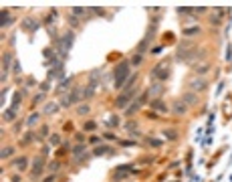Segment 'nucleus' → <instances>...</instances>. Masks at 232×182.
Segmentation results:
<instances>
[{
  "mask_svg": "<svg viewBox=\"0 0 232 182\" xmlns=\"http://www.w3.org/2000/svg\"><path fill=\"white\" fill-rule=\"evenodd\" d=\"M149 39H152V37L147 34L146 39H143V40H141V43H139V47H137V55H141V57H143V53H146V51H147V45H149Z\"/></svg>",
  "mask_w": 232,
  "mask_h": 182,
  "instance_id": "nucleus-18",
  "label": "nucleus"
},
{
  "mask_svg": "<svg viewBox=\"0 0 232 182\" xmlns=\"http://www.w3.org/2000/svg\"><path fill=\"white\" fill-rule=\"evenodd\" d=\"M69 24H71V27H79V18H77L75 14H69Z\"/></svg>",
  "mask_w": 232,
  "mask_h": 182,
  "instance_id": "nucleus-34",
  "label": "nucleus"
},
{
  "mask_svg": "<svg viewBox=\"0 0 232 182\" xmlns=\"http://www.w3.org/2000/svg\"><path fill=\"white\" fill-rule=\"evenodd\" d=\"M0 24H2V28H6V27L12 24V16L8 14V10H2V22H0Z\"/></svg>",
  "mask_w": 232,
  "mask_h": 182,
  "instance_id": "nucleus-20",
  "label": "nucleus"
},
{
  "mask_svg": "<svg viewBox=\"0 0 232 182\" xmlns=\"http://www.w3.org/2000/svg\"><path fill=\"white\" fill-rule=\"evenodd\" d=\"M208 69H210V63H208V61H206V63H202V65H200V63H196V65H194V73H196V75H204Z\"/></svg>",
  "mask_w": 232,
  "mask_h": 182,
  "instance_id": "nucleus-16",
  "label": "nucleus"
},
{
  "mask_svg": "<svg viewBox=\"0 0 232 182\" xmlns=\"http://www.w3.org/2000/svg\"><path fill=\"white\" fill-rule=\"evenodd\" d=\"M89 109H91V107H89V103H83V105H79L77 113H79V115H87V113H89Z\"/></svg>",
  "mask_w": 232,
  "mask_h": 182,
  "instance_id": "nucleus-27",
  "label": "nucleus"
},
{
  "mask_svg": "<svg viewBox=\"0 0 232 182\" xmlns=\"http://www.w3.org/2000/svg\"><path fill=\"white\" fill-rule=\"evenodd\" d=\"M20 97H22V95L16 91V93H14V97H12V109H18V105H20Z\"/></svg>",
  "mask_w": 232,
  "mask_h": 182,
  "instance_id": "nucleus-28",
  "label": "nucleus"
},
{
  "mask_svg": "<svg viewBox=\"0 0 232 182\" xmlns=\"http://www.w3.org/2000/svg\"><path fill=\"white\" fill-rule=\"evenodd\" d=\"M49 142H51L53 146H59V144H61V138H59V134H51V136H49Z\"/></svg>",
  "mask_w": 232,
  "mask_h": 182,
  "instance_id": "nucleus-30",
  "label": "nucleus"
},
{
  "mask_svg": "<svg viewBox=\"0 0 232 182\" xmlns=\"http://www.w3.org/2000/svg\"><path fill=\"white\" fill-rule=\"evenodd\" d=\"M87 129H95V121H87L85 123V132Z\"/></svg>",
  "mask_w": 232,
  "mask_h": 182,
  "instance_id": "nucleus-48",
  "label": "nucleus"
},
{
  "mask_svg": "<svg viewBox=\"0 0 232 182\" xmlns=\"http://www.w3.org/2000/svg\"><path fill=\"white\" fill-rule=\"evenodd\" d=\"M147 117H149V120H158V113H155V111H149Z\"/></svg>",
  "mask_w": 232,
  "mask_h": 182,
  "instance_id": "nucleus-49",
  "label": "nucleus"
},
{
  "mask_svg": "<svg viewBox=\"0 0 232 182\" xmlns=\"http://www.w3.org/2000/svg\"><path fill=\"white\" fill-rule=\"evenodd\" d=\"M39 117H40V113H30L28 120H27V126H34V123L39 121Z\"/></svg>",
  "mask_w": 232,
  "mask_h": 182,
  "instance_id": "nucleus-26",
  "label": "nucleus"
},
{
  "mask_svg": "<svg viewBox=\"0 0 232 182\" xmlns=\"http://www.w3.org/2000/svg\"><path fill=\"white\" fill-rule=\"evenodd\" d=\"M89 142H91V144H97V142H99V138H97V136H91V138H89Z\"/></svg>",
  "mask_w": 232,
  "mask_h": 182,
  "instance_id": "nucleus-50",
  "label": "nucleus"
},
{
  "mask_svg": "<svg viewBox=\"0 0 232 182\" xmlns=\"http://www.w3.org/2000/svg\"><path fill=\"white\" fill-rule=\"evenodd\" d=\"M170 61H161L158 67H153L152 71V77H155V79H161V81H166L168 77H170Z\"/></svg>",
  "mask_w": 232,
  "mask_h": 182,
  "instance_id": "nucleus-3",
  "label": "nucleus"
},
{
  "mask_svg": "<svg viewBox=\"0 0 232 182\" xmlns=\"http://www.w3.org/2000/svg\"><path fill=\"white\" fill-rule=\"evenodd\" d=\"M129 61H121L119 65L115 67V73H113V77H115V81H113V87L117 89H123L125 87V83H127V79H129V75H131V69H129Z\"/></svg>",
  "mask_w": 232,
  "mask_h": 182,
  "instance_id": "nucleus-1",
  "label": "nucleus"
},
{
  "mask_svg": "<svg viewBox=\"0 0 232 182\" xmlns=\"http://www.w3.org/2000/svg\"><path fill=\"white\" fill-rule=\"evenodd\" d=\"M61 168V162H57V160H55V162H51V164H49V170H51V172H57V170H59Z\"/></svg>",
  "mask_w": 232,
  "mask_h": 182,
  "instance_id": "nucleus-35",
  "label": "nucleus"
},
{
  "mask_svg": "<svg viewBox=\"0 0 232 182\" xmlns=\"http://www.w3.org/2000/svg\"><path fill=\"white\" fill-rule=\"evenodd\" d=\"M73 43H75V34L69 30V33H65V39H63V45H65V51H69V49L73 47Z\"/></svg>",
  "mask_w": 232,
  "mask_h": 182,
  "instance_id": "nucleus-14",
  "label": "nucleus"
},
{
  "mask_svg": "<svg viewBox=\"0 0 232 182\" xmlns=\"http://www.w3.org/2000/svg\"><path fill=\"white\" fill-rule=\"evenodd\" d=\"M12 152H14V148H10V146H4V148H2V152H0V158H2V160H6V158H10V156H12Z\"/></svg>",
  "mask_w": 232,
  "mask_h": 182,
  "instance_id": "nucleus-24",
  "label": "nucleus"
},
{
  "mask_svg": "<svg viewBox=\"0 0 232 182\" xmlns=\"http://www.w3.org/2000/svg\"><path fill=\"white\" fill-rule=\"evenodd\" d=\"M220 22H222V20H220V16H216V14H214L212 18H210V24H216V27H218Z\"/></svg>",
  "mask_w": 232,
  "mask_h": 182,
  "instance_id": "nucleus-44",
  "label": "nucleus"
},
{
  "mask_svg": "<svg viewBox=\"0 0 232 182\" xmlns=\"http://www.w3.org/2000/svg\"><path fill=\"white\" fill-rule=\"evenodd\" d=\"M182 101H184L186 105H196V103H198V95L194 93V91H186V93L182 95Z\"/></svg>",
  "mask_w": 232,
  "mask_h": 182,
  "instance_id": "nucleus-9",
  "label": "nucleus"
},
{
  "mask_svg": "<svg viewBox=\"0 0 232 182\" xmlns=\"http://www.w3.org/2000/svg\"><path fill=\"white\" fill-rule=\"evenodd\" d=\"M99 77H101V69H95V71L89 75V85H91V87H97V85H99Z\"/></svg>",
  "mask_w": 232,
  "mask_h": 182,
  "instance_id": "nucleus-13",
  "label": "nucleus"
},
{
  "mask_svg": "<svg viewBox=\"0 0 232 182\" xmlns=\"http://www.w3.org/2000/svg\"><path fill=\"white\" fill-rule=\"evenodd\" d=\"M103 154L113 156V150L109 148V146H97V148L93 150V156H103Z\"/></svg>",
  "mask_w": 232,
  "mask_h": 182,
  "instance_id": "nucleus-15",
  "label": "nucleus"
},
{
  "mask_svg": "<svg viewBox=\"0 0 232 182\" xmlns=\"http://www.w3.org/2000/svg\"><path fill=\"white\" fill-rule=\"evenodd\" d=\"M40 101H45V93H36L33 97V105H39Z\"/></svg>",
  "mask_w": 232,
  "mask_h": 182,
  "instance_id": "nucleus-33",
  "label": "nucleus"
},
{
  "mask_svg": "<svg viewBox=\"0 0 232 182\" xmlns=\"http://www.w3.org/2000/svg\"><path fill=\"white\" fill-rule=\"evenodd\" d=\"M24 27H27L28 30H34V28L39 27V22H33V18H27V22H24Z\"/></svg>",
  "mask_w": 232,
  "mask_h": 182,
  "instance_id": "nucleus-31",
  "label": "nucleus"
},
{
  "mask_svg": "<svg viewBox=\"0 0 232 182\" xmlns=\"http://www.w3.org/2000/svg\"><path fill=\"white\" fill-rule=\"evenodd\" d=\"M172 111L182 117V115H186V111H188V105H186L184 101H174V103H172Z\"/></svg>",
  "mask_w": 232,
  "mask_h": 182,
  "instance_id": "nucleus-8",
  "label": "nucleus"
},
{
  "mask_svg": "<svg viewBox=\"0 0 232 182\" xmlns=\"http://www.w3.org/2000/svg\"><path fill=\"white\" fill-rule=\"evenodd\" d=\"M87 152V148H85V144H77V146H73L71 148V154L77 158V156H81V154H85Z\"/></svg>",
  "mask_w": 232,
  "mask_h": 182,
  "instance_id": "nucleus-19",
  "label": "nucleus"
},
{
  "mask_svg": "<svg viewBox=\"0 0 232 182\" xmlns=\"http://www.w3.org/2000/svg\"><path fill=\"white\" fill-rule=\"evenodd\" d=\"M42 182H55V176H46V178H45Z\"/></svg>",
  "mask_w": 232,
  "mask_h": 182,
  "instance_id": "nucleus-52",
  "label": "nucleus"
},
{
  "mask_svg": "<svg viewBox=\"0 0 232 182\" xmlns=\"http://www.w3.org/2000/svg\"><path fill=\"white\" fill-rule=\"evenodd\" d=\"M49 132H51V129H49V126H40V138H46V136H51L49 134Z\"/></svg>",
  "mask_w": 232,
  "mask_h": 182,
  "instance_id": "nucleus-36",
  "label": "nucleus"
},
{
  "mask_svg": "<svg viewBox=\"0 0 232 182\" xmlns=\"http://www.w3.org/2000/svg\"><path fill=\"white\" fill-rule=\"evenodd\" d=\"M200 28H184V34H198Z\"/></svg>",
  "mask_w": 232,
  "mask_h": 182,
  "instance_id": "nucleus-42",
  "label": "nucleus"
},
{
  "mask_svg": "<svg viewBox=\"0 0 232 182\" xmlns=\"http://www.w3.org/2000/svg\"><path fill=\"white\" fill-rule=\"evenodd\" d=\"M75 140L79 142V144H83L85 142V134H75Z\"/></svg>",
  "mask_w": 232,
  "mask_h": 182,
  "instance_id": "nucleus-47",
  "label": "nucleus"
},
{
  "mask_svg": "<svg viewBox=\"0 0 232 182\" xmlns=\"http://www.w3.org/2000/svg\"><path fill=\"white\" fill-rule=\"evenodd\" d=\"M93 95H95V87H91V85H87L85 89H83V99H91Z\"/></svg>",
  "mask_w": 232,
  "mask_h": 182,
  "instance_id": "nucleus-23",
  "label": "nucleus"
},
{
  "mask_svg": "<svg viewBox=\"0 0 232 182\" xmlns=\"http://www.w3.org/2000/svg\"><path fill=\"white\" fill-rule=\"evenodd\" d=\"M141 59H143L141 55H133V57H131V61H129V63H131V65H139V63H141Z\"/></svg>",
  "mask_w": 232,
  "mask_h": 182,
  "instance_id": "nucleus-37",
  "label": "nucleus"
},
{
  "mask_svg": "<svg viewBox=\"0 0 232 182\" xmlns=\"http://www.w3.org/2000/svg\"><path fill=\"white\" fill-rule=\"evenodd\" d=\"M10 59H12V57H10V53H4V55H2V73H6V71H8Z\"/></svg>",
  "mask_w": 232,
  "mask_h": 182,
  "instance_id": "nucleus-21",
  "label": "nucleus"
},
{
  "mask_svg": "<svg viewBox=\"0 0 232 182\" xmlns=\"http://www.w3.org/2000/svg\"><path fill=\"white\" fill-rule=\"evenodd\" d=\"M190 87H192L194 93H200V91H206L208 89V81L204 77H192L190 79Z\"/></svg>",
  "mask_w": 232,
  "mask_h": 182,
  "instance_id": "nucleus-4",
  "label": "nucleus"
},
{
  "mask_svg": "<svg viewBox=\"0 0 232 182\" xmlns=\"http://www.w3.org/2000/svg\"><path fill=\"white\" fill-rule=\"evenodd\" d=\"M147 95H149V93H141V95L137 97V99H133V103H131V105H129V107L125 109V113H127V115L135 113V111H137V109L141 107L143 103H147Z\"/></svg>",
  "mask_w": 232,
  "mask_h": 182,
  "instance_id": "nucleus-5",
  "label": "nucleus"
},
{
  "mask_svg": "<svg viewBox=\"0 0 232 182\" xmlns=\"http://www.w3.org/2000/svg\"><path fill=\"white\" fill-rule=\"evenodd\" d=\"M71 81H73V77H71V79H63V83H61L59 91H65V89H69V87H71Z\"/></svg>",
  "mask_w": 232,
  "mask_h": 182,
  "instance_id": "nucleus-32",
  "label": "nucleus"
},
{
  "mask_svg": "<svg viewBox=\"0 0 232 182\" xmlns=\"http://www.w3.org/2000/svg\"><path fill=\"white\" fill-rule=\"evenodd\" d=\"M149 107H152L153 111H161V113H166V111H168V105L161 99H152V101H149Z\"/></svg>",
  "mask_w": 232,
  "mask_h": 182,
  "instance_id": "nucleus-10",
  "label": "nucleus"
},
{
  "mask_svg": "<svg viewBox=\"0 0 232 182\" xmlns=\"http://www.w3.org/2000/svg\"><path fill=\"white\" fill-rule=\"evenodd\" d=\"M139 93V87L137 85H133L129 89H123V93L117 95V99H115V107L117 109H127L129 107V103L133 101V97Z\"/></svg>",
  "mask_w": 232,
  "mask_h": 182,
  "instance_id": "nucleus-2",
  "label": "nucleus"
},
{
  "mask_svg": "<svg viewBox=\"0 0 232 182\" xmlns=\"http://www.w3.org/2000/svg\"><path fill=\"white\" fill-rule=\"evenodd\" d=\"M42 170H45V158L42 156H36L33 162V170H30V174H33V178H36V176L42 174Z\"/></svg>",
  "mask_w": 232,
  "mask_h": 182,
  "instance_id": "nucleus-6",
  "label": "nucleus"
},
{
  "mask_svg": "<svg viewBox=\"0 0 232 182\" xmlns=\"http://www.w3.org/2000/svg\"><path fill=\"white\" fill-rule=\"evenodd\" d=\"M149 146H153V148H159V146H161V140H153V138H149Z\"/></svg>",
  "mask_w": 232,
  "mask_h": 182,
  "instance_id": "nucleus-38",
  "label": "nucleus"
},
{
  "mask_svg": "<svg viewBox=\"0 0 232 182\" xmlns=\"http://www.w3.org/2000/svg\"><path fill=\"white\" fill-rule=\"evenodd\" d=\"M109 126H119V120H117V115H111V120H109Z\"/></svg>",
  "mask_w": 232,
  "mask_h": 182,
  "instance_id": "nucleus-46",
  "label": "nucleus"
},
{
  "mask_svg": "<svg viewBox=\"0 0 232 182\" xmlns=\"http://www.w3.org/2000/svg\"><path fill=\"white\" fill-rule=\"evenodd\" d=\"M91 12H95L97 16H105V10H103V8H91Z\"/></svg>",
  "mask_w": 232,
  "mask_h": 182,
  "instance_id": "nucleus-43",
  "label": "nucleus"
},
{
  "mask_svg": "<svg viewBox=\"0 0 232 182\" xmlns=\"http://www.w3.org/2000/svg\"><path fill=\"white\" fill-rule=\"evenodd\" d=\"M14 73H16V75L20 73V65H18V63H14Z\"/></svg>",
  "mask_w": 232,
  "mask_h": 182,
  "instance_id": "nucleus-51",
  "label": "nucleus"
},
{
  "mask_svg": "<svg viewBox=\"0 0 232 182\" xmlns=\"http://www.w3.org/2000/svg\"><path fill=\"white\" fill-rule=\"evenodd\" d=\"M67 97H69V101H71V105H73V103H79V101L83 99V89L77 85V87H73V91L67 95Z\"/></svg>",
  "mask_w": 232,
  "mask_h": 182,
  "instance_id": "nucleus-7",
  "label": "nucleus"
},
{
  "mask_svg": "<svg viewBox=\"0 0 232 182\" xmlns=\"http://www.w3.org/2000/svg\"><path fill=\"white\" fill-rule=\"evenodd\" d=\"M147 93L153 95L155 99H159V95L164 93V85H161V83H153L152 87H149V91H147Z\"/></svg>",
  "mask_w": 232,
  "mask_h": 182,
  "instance_id": "nucleus-11",
  "label": "nucleus"
},
{
  "mask_svg": "<svg viewBox=\"0 0 232 182\" xmlns=\"http://www.w3.org/2000/svg\"><path fill=\"white\" fill-rule=\"evenodd\" d=\"M57 109H59V103L51 101V103H46V105H45V113H46V115H51V113H55Z\"/></svg>",
  "mask_w": 232,
  "mask_h": 182,
  "instance_id": "nucleus-22",
  "label": "nucleus"
},
{
  "mask_svg": "<svg viewBox=\"0 0 232 182\" xmlns=\"http://www.w3.org/2000/svg\"><path fill=\"white\" fill-rule=\"evenodd\" d=\"M161 134H164V138H166V140H170V142L178 140V129H174V128H170V129H164Z\"/></svg>",
  "mask_w": 232,
  "mask_h": 182,
  "instance_id": "nucleus-17",
  "label": "nucleus"
},
{
  "mask_svg": "<svg viewBox=\"0 0 232 182\" xmlns=\"http://www.w3.org/2000/svg\"><path fill=\"white\" fill-rule=\"evenodd\" d=\"M125 129L129 132V134H133V132H137V123H135V121H127V123H125Z\"/></svg>",
  "mask_w": 232,
  "mask_h": 182,
  "instance_id": "nucleus-29",
  "label": "nucleus"
},
{
  "mask_svg": "<svg viewBox=\"0 0 232 182\" xmlns=\"http://www.w3.org/2000/svg\"><path fill=\"white\" fill-rule=\"evenodd\" d=\"M2 117H4V121H14V109H4Z\"/></svg>",
  "mask_w": 232,
  "mask_h": 182,
  "instance_id": "nucleus-25",
  "label": "nucleus"
},
{
  "mask_svg": "<svg viewBox=\"0 0 232 182\" xmlns=\"http://www.w3.org/2000/svg\"><path fill=\"white\" fill-rule=\"evenodd\" d=\"M12 166L16 170H27L28 168V158H24V156H22V158H16V160H12Z\"/></svg>",
  "mask_w": 232,
  "mask_h": 182,
  "instance_id": "nucleus-12",
  "label": "nucleus"
},
{
  "mask_svg": "<svg viewBox=\"0 0 232 182\" xmlns=\"http://www.w3.org/2000/svg\"><path fill=\"white\" fill-rule=\"evenodd\" d=\"M69 105H71L69 97H63V99H61V107H69Z\"/></svg>",
  "mask_w": 232,
  "mask_h": 182,
  "instance_id": "nucleus-45",
  "label": "nucleus"
},
{
  "mask_svg": "<svg viewBox=\"0 0 232 182\" xmlns=\"http://www.w3.org/2000/svg\"><path fill=\"white\" fill-rule=\"evenodd\" d=\"M49 87H51V85H49V81H42V83H40V93H46Z\"/></svg>",
  "mask_w": 232,
  "mask_h": 182,
  "instance_id": "nucleus-40",
  "label": "nucleus"
},
{
  "mask_svg": "<svg viewBox=\"0 0 232 182\" xmlns=\"http://www.w3.org/2000/svg\"><path fill=\"white\" fill-rule=\"evenodd\" d=\"M85 12H87L85 8H79V6H75V8H73V14H75V16H81V14H85Z\"/></svg>",
  "mask_w": 232,
  "mask_h": 182,
  "instance_id": "nucleus-39",
  "label": "nucleus"
},
{
  "mask_svg": "<svg viewBox=\"0 0 232 182\" xmlns=\"http://www.w3.org/2000/svg\"><path fill=\"white\" fill-rule=\"evenodd\" d=\"M113 178H115V180H125L127 174H125V172H119V170H117V174L113 176Z\"/></svg>",
  "mask_w": 232,
  "mask_h": 182,
  "instance_id": "nucleus-41",
  "label": "nucleus"
}]
</instances>
